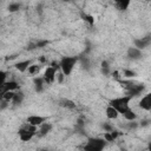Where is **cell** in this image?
<instances>
[{
	"label": "cell",
	"instance_id": "cell-28",
	"mask_svg": "<svg viewBox=\"0 0 151 151\" xmlns=\"http://www.w3.org/2000/svg\"><path fill=\"white\" fill-rule=\"evenodd\" d=\"M57 80H58V83H63V80H64V73L63 72L58 71V73H57Z\"/></svg>",
	"mask_w": 151,
	"mask_h": 151
},
{
	"label": "cell",
	"instance_id": "cell-4",
	"mask_svg": "<svg viewBox=\"0 0 151 151\" xmlns=\"http://www.w3.org/2000/svg\"><path fill=\"white\" fill-rule=\"evenodd\" d=\"M37 132H38L37 126L29 125L28 123H27L26 125L21 126V127L19 129V131H18L19 137H20V139H21L22 142H28V140H31V139H32V137H33Z\"/></svg>",
	"mask_w": 151,
	"mask_h": 151
},
{
	"label": "cell",
	"instance_id": "cell-12",
	"mask_svg": "<svg viewBox=\"0 0 151 151\" xmlns=\"http://www.w3.org/2000/svg\"><path fill=\"white\" fill-rule=\"evenodd\" d=\"M51 129H52V124H50V123H42V124L40 125V127H39V132H38L39 137L46 136V134L51 131Z\"/></svg>",
	"mask_w": 151,
	"mask_h": 151
},
{
	"label": "cell",
	"instance_id": "cell-9",
	"mask_svg": "<svg viewBox=\"0 0 151 151\" xmlns=\"http://www.w3.org/2000/svg\"><path fill=\"white\" fill-rule=\"evenodd\" d=\"M150 35H146L145 38H142V39H134V45H136V48L138 50H143L149 44H150Z\"/></svg>",
	"mask_w": 151,
	"mask_h": 151
},
{
	"label": "cell",
	"instance_id": "cell-15",
	"mask_svg": "<svg viewBox=\"0 0 151 151\" xmlns=\"http://www.w3.org/2000/svg\"><path fill=\"white\" fill-rule=\"evenodd\" d=\"M24 93L21 92V91H19V92H17V93H14V97H13V99H12V103H13V105H20L21 103H22V100H24Z\"/></svg>",
	"mask_w": 151,
	"mask_h": 151
},
{
	"label": "cell",
	"instance_id": "cell-25",
	"mask_svg": "<svg viewBox=\"0 0 151 151\" xmlns=\"http://www.w3.org/2000/svg\"><path fill=\"white\" fill-rule=\"evenodd\" d=\"M6 77H7V73L5 71H1L0 70V87L2 86V84L6 81Z\"/></svg>",
	"mask_w": 151,
	"mask_h": 151
},
{
	"label": "cell",
	"instance_id": "cell-23",
	"mask_svg": "<svg viewBox=\"0 0 151 151\" xmlns=\"http://www.w3.org/2000/svg\"><path fill=\"white\" fill-rule=\"evenodd\" d=\"M27 70H28V73H29V74H35V73H38V72H39L40 66H39V65H37V64H33V65H29Z\"/></svg>",
	"mask_w": 151,
	"mask_h": 151
},
{
	"label": "cell",
	"instance_id": "cell-16",
	"mask_svg": "<svg viewBox=\"0 0 151 151\" xmlns=\"http://www.w3.org/2000/svg\"><path fill=\"white\" fill-rule=\"evenodd\" d=\"M33 83H34V87H35V91L37 92H41L42 91V86H44V79L40 78V77H37L33 79Z\"/></svg>",
	"mask_w": 151,
	"mask_h": 151
},
{
	"label": "cell",
	"instance_id": "cell-13",
	"mask_svg": "<svg viewBox=\"0 0 151 151\" xmlns=\"http://www.w3.org/2000/svg\"><path fill=\"white\" fill-rule=\"evenodd\" d=\"M31 65V60L28 59V60H22V61H19V63H17L14 66H15V68L19 71V72H25L27 68H28V66Z\"/></svg>",
	"mask_w": 151,
	"mask_h": 151
},
{
	"label": "cell",
	"instance_id": "cell-8",
	"mask_svg": "<svg viewBox=\"0 0 151 151\" xmlns=\"http://www.w3.org/2000/svg\"><path fill=\"white\" fill-rule=\"evenodd\" d=\"M45 120H46V117H41V116H29L27 118V123L37 127L40 126L42 123H45Z\"/></svg>",
	"mask_w": 151,
	"mask_h": 151
},
{
	"label": "cell",
	"instance_id": "cell-36",
	"mask_svg": "<svg viewBox=\"0 0 151 151\" xmlns=\"http://www.w3.org/2000/svg\"><path fill=\"white\" fill-rule=\"evenodd\" d=\"M122 151H126V150H125V149H122Z\"/></svg>",
	"mask_w": 151,
	"mask_h": 151
},
{
	"label": "cell",
	"instance_id": "cell-31",
	"mask_svg": "<svg viewBox=\"0 0 151 151\" xmlns=\"http://www.w3.org/2000/svg\"><path fill=\"white\" fill-rule=\"evenodd\" d=\"M138 126V124L137 123H134V122H131V123H129V125H127V127L129 129H136Z\"/></svg>",
	"mask_w": 151,
	"mask_h": 151
},
{
	"label": "cell",
	"instance_id": "cell-24",
	"mask_svg": "<svg viewBox=\"0 0 151 151\" xmlns=\"http://www.w3.org/2000/svg\"><path fill=\"white\" fill-rule=\"evenodd\" d=\"M20 7H21V5H20V4L14 2V4H11V5L8 6V11H9V12H17V11H19V9H20Z\"/></svg>",
	"mask_w": 151,
	"mask_h": 151
},
{
	"label": "cell",
	"instance_id": "cell-22",
	"mask_svg": "<svg viewBox=\"0 0 151 151\" xmlns=\"http://www.w3.org/2000/svg\"><path fill=\"white\" fill-rule=\"evenodd\" d=\"M14 93L15 92H13V91H11V92H6L1 98H0V100H5V101H12V99H13V97H14Z\"/></svg>",
	"mask_w": 151,
	"mask_h": 151
},
{
	"label": "cell",
	"instance_id": "cell-1",
	"mask_svg": "<svg viewBox=\"0 0 151 151\" xmlns=\"http://www.w3.org/2000/svg\"><path fill=\"white\" fill-rule=\"evenodd\" d=\"M132 98L129 97V96H123V97H119V98H114L112 100H110V105L109 106H112L113 109L117 110L118 113H122L124 114L130 107H129V103Z\"/></svg>",
	"mask_w": 151,
	"mask_h": 151
},
{
	"label": "cell",
	"instance_id": "cell-29",
	"mask_svg": "<svg viewBox=\"0 0 151 151\" xmlns=\"http://www.w3.org/2000/svg\"><path fill=\"white\" fill-rule=\"evenodd\" d=\"M51 67H52V68H54L55 71H59V70H60L59 64H58V63H55V61H52V63H51Z\"/></svg>",
	"mask_w": 151,
	"mask_h": 151
},
{
	"label": "cell",
	"instance_id": "cell-20",
	"mask_svg": "<svg viewBox=\"0 0 151 151\" xmlns=\"http://www.w3.org/2000/svg\"><path fill=\"white\" fill-rule=\"evenodd\" d=\"M124 117H125V119H126V120H129V122H133V120L136 119V117H137V116H136V113H134L131 109H129V110L124 113Z\"/></svg>",
	"mask_w": 151,
	"mask_h": 151
},
{
	"label": "cell",
	"instance_id": "cell-35",
	"mask_svg": "<svg viewBox=\"0 0 151 151\" xmlns=\"http://www.w3.org/2000/svg\"><path fill=\"white\" fill-rule=\"evenodd\" d=\"M39 60H40L41 63H45V58H44V57H40V58H39Z\"/></svg>",
	"mask_w": 151,
	"mask_h": 151
},
{
	"label": "cell",
	"instance_id": "cell-18",
	"mask_svg": "<svg viewBox=\"0 0 151 151\" xmlns=\"http://www.w3.org/2000/svg\"><path fill=\"white\" fill-rule=\"evenodd\" d=\"M80 17H81L83 20H85L86 22H88L90 26H93V25H94V18H93L92 15L86 14L84 11H80Z\"/></svg>",
	"mask_w": 151,
	"mask_h": 151
},
{
	"label": "cell",
	"instance_id": "cell-21",
	"mask_svg": "<svg viewBox=\"0 0 151 151\" xmlns=\"http://www.w3.org/2000/svg\"><path fill=\"white\" fill-rule=\"evenodd\" d=\"M100 66H101V72H103V74H104V76H107V74H109V72H110L109 63H107L106 60H103V61H101V64H100Z\"/></svg>",
	"mask_w": 151,
	"mask_h": 151
},
{
	"label": "cell",
	"instance_id": "cell-6",
	"mask_svg": "<svg viewBox=\"0 0 151 151\" xmlns=\"http://www.w3.org/2000/svg\"><path fill=\"white\" fill-rule=\"evenodd\" d=\"M144 88H145V86L143 85V84H133L127 91H126V96H129V97H137V96H139L143 91H144Z\"/></svg>",
	"mask_w": 151,
	"mask_h": 151
},
{
	"label": "cell",
	"instance_id": "cell-7",
	"mask_svg": "<svg viewBox=\"0 0 151 151\" xmlns=\"http://www.w3.org/2000/svg\"><path fill=\"white\" fill-rule=\"evenodd\" d=\"M55 74H57V71L50 66V67L46 68L42 79H44V81H45L46 84H52V83L54 81V79H55Z\"/></svg>",
	"mask_w": 151,
	"mask_h": 151
},
{
	"label": "cell",
	"instance_id": "cell-2",
	"mask_svg": "<svg viewBox=\"0 0 151 151\" xmlns=\"http://www.w3.org/2000/svg\"><path fill=\"white\" fill-rule=\"evenodd\" d=\"M78 57H63L60 63H59V66H60V70L61 72L64 73V76H70L72 70H73V66L77 64L78 61Z\"/></svg>",
	"mask_w": 151,
	"mask_h": 151
},
{
	"label": "cell",
	"instance_id": "cell-11",
	"mask_svg": "<svg viewBox=\"0 0 151 151\" xmlns=\"http://www.w3.org/2000/svg\"><path fill=\"white\" fill-rule=\"evenodd\" d=\"M127 57L130 59H139L142 58V51L136 47H130L127 50Z\"/></svg>",
	"mask_w": 151,
	"mask_h": 151
},
{
	"label": "cell",
	"instance_id": "cell-5",
	"mask_svg": "<svg viewBox=\"0 0 151 151\" xmlns=\"http://www.w3.org/2000/svg\"><path fill=\"white\" fill-rule=\"evenodd\" d=\"M18 88H19V84H18L17 81H14V80L5 81V83L2 84V86L0 87V98H1L6 92H11V91L14 92V90H18Z\"/></svg>",
	"mask_w": 151,
	"mask_h": 151
},
{
	"label": "cell",
	"instance_id": "cell-37",
	"mask_svg": "<svg viewBox=\"0 0 151 151\" xmlns=\"http://www.w3.org/2000/svg\"><path fill=\"white\" fill-rule=\"evenodd\" d=\"M40 151H48V150H40Z\"/></svg>",
	"mask_w": 151,
	"mask_h": 151
},
{
	"label": "cell",
	"instance_id": "cell-30",
	"mask_svg": "<svg viewBox=\"0 0 151 151\" xmlns=\"http://www.w3.org/2000/svg\"><path fill=\"white\" fill-rule=\"evenodd\" d=\"M103 127H104V130H105L106 132H111V131H113L112 126H111V125H109V124H103Z\"/></svg>",
	"mask_w": 151,
	"mask_h": 151
},
{
	"label": "cell",
	"instance_id": "cell-32",
	"mask_svg": "<svg viewBox=\"0 0 151 151\" xmlns=\"http://www.w3.org/2000/svg\"><path fill=\"white\" fill-rule=\"evenodd\" d=\"M110 133H111V136H112L113 140H114V139H116V138H117V137L119 136V132H118V131H111Z\"/></svg>",
	"mask_w": 151,
	"mask_h": 151
},
{
	"label": "cell",
	"instance_id": "cell-26",
	"mask_svg": "<svg viewBox=\"0 0 151 151\" xmlns=\"http://www.w3.org/2000/svg\"><path fill=\"white\" fill-rule=\"evenodd\" d=\"M124 76L126 78H133V77H136V72H133L131 70H124Z\"/></svg>",
	"mask_w": 151,
	"mask_h": 151
},
{
	"label": "cell",
	"instance_id": "cell-34",
	"mask_svg": "<svg viewBox=\"0 0 151 151\" xmlns=\"http://www.w3.org/2000/svg\"><path fill=\"white\" fill-rule=\"evenodd\" d=\"M149 124V120H143L142 122V126H145V125H147Z\"/></svg>",
	"mask_w": 151,
	"mask_h": 151
},
{
	"label": "cell",
	"instance_id": "cell-33",
	"mask_svg": "<svg viewBox=\"0 0 151 151\" xmlns=\"http://www.w3.org/2000/svg\"><path fill=\"white\" fill-rule=\"evenodd\" d=\"M14 58H17V54H13V55H8V57H6V60H11V59H14Z\"/></svg>",
	"mask_w": 151,
	"mask_h": 151
},
{
	"label": "cell",
	"instance_id": "cell-14",
	"mask_svg": "<svg viewBox=\"0 0 151 151\" xmlns=\"http://www.w3.org/2000/svg\"><path fill=\"white\" fill-rule=\"evenodd\" d=\"M59 105H60L61 107L71 109V110H73V109H76V107H77V106H76V104H74V101H72V100H70V99H66V98L60 99V100H59Z\"/></svg>",
	"mask_w": 151,
	"mask_h": 151
},
{
	"label": "cell",
	"instance_id": "cell-17",
	"mask_svg": "<svg viewBox=\"0 0 151 151\" xmlns=\"http://www.w3.org/2000/svg\"><path fill=\"white\" fill-rule=\"evenodd\" d=\"M118 114L119 113L117 112L116 109H113L112 106H107V109H106V117L109 119H116L118 117Z\"/></svg>",
	"mask_w": 151,
	"mask_h": 151
},
{
	"label": "cell",
	"instance_id": "cell-19",
	"mask_svg": "<svg viewBox=\"0 0 151 151\" xmlns=\"http://www.w3.org/2000/svg\"><path fill=\"white\" fill-rule=\"evenodd\" d=\"M130 5V1L129 0H118L116 1V6L119 11H125Z\"/></svg>",
	"mask_w": 151,
	"mask_h": 151
},
{
	"label": "cell",
	"instance_id": "cell-3",
	"mask_svg": "<svg viewBox=\"0 0 151 151\" xmlns=\"http://www.w3.org/2000/svg\"><path fill=\"white\" fill-rule=\"evenodd\" d=\"M106 145L104 138H88L84 145V151H103Z\"/></svg>",
	"mask_w": 151,
	"mask_h": 151
},
{
	"label": "cell",
	"instance_id": "cell-10",
	"mask_svg": "<svg viewBox=\"0 0 151 151\" xmlns=\"http://www.w3.org/2000/svg\"><path fill=\"white\" fill-rule=\"evenodd\" d=\"M139 106L146 111L151 110V94H146L140 101H139Z\"/></svg>",
	"mask_w": 151,
	"mask_h": 151
},
{
	"label": "cell",
	"instance_id": "cell-27",
	"mask_svg": "<svg viewBox=\"0 0 151 151\" xmlns=\"http://www.w3.org/2000/svg\"><path fill=\"white\" fill-rule=\"evenodd\" d=\"M104 140L105 142H113V138H112V136H111L110 132H105L104 133Z\"/></svg>",
	"mask_w": 151,
	"mask_h": 151
}]
</instances>
